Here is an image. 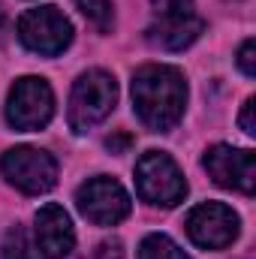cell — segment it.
Listing matches in <instances>:
<instances>
[{
	"label": "cell",
	"instance_id": "13",
	"mask_svg": "<svg viewBox=\"0 0 256 259\" xmlns=\"http://www.w3.org/2000/svg\"><path fill=\"white\" fill-rule=\"evenodd\" d=\"M139 259H190L169 235H148L142 244H139Z\"/></svg>",
	"mask_w": 256,
	"mask_h": 259
},
{
	"label": "cell",
	"instance_id": "6",
	"mask_svg": "<svg viewBox=\"0 0 256 259\" xmlns=\"http://www.w3.org/2000/svg\"><path fill=\"white\" fill-rule=\"evenodd\" d=\"M55 115V94L46 78L24 75L12 84L6 100V121L15 130H42Z\"/></svg>",
	"mask_w": 256,
	"mask_h": 259
},
{
	"label": "cell",
	"instance_id": "10",
	"mask_svg": "<svg viewBox=\"0 0 256 259\" xmlns=\"http://www.w3.org/2000/svg\"><path fill=\"white\" fill-rule=\"evenodd\" d=\"M202 30L205 21L199 15H193L190 9H178V12H163L160 21H154L145 30V39L160 52H184L202 36Z\"/></svg>",
	"mask_w": 256,
	"mask_h": 259
},
{
	"label": "cell",
	"instance_id": "7",
	"mask_svg": "<svg viewBox=\"0 0 256 259\" xmlns=\"http://www.w3.org/2000/svg\"><path fill=\"white\" fill-rule=\"evenodd\" d=\"M75 205H78L81 217H88L97 226H115V223H121L130 214L127 190L115 178H109V175L88 178L75 190Z\"/></svg>",
	"mask_w": 256,
	"mask_h": 259
},
{
	"label": "cell",
	"instance_id": "14",
	"mask_svg": "<svg viewBox=\"0 0 256 259\" xmlns=\"http://www.w3.org/2000/svg\"><path fill=\"white\" fill-rule=\"evenodd\" d=\"M75 6L81 9V15L100 33H109L115 27V6H112V0H75Z\"/></svg>",
	"mask_w": 256,
	"mask_h": 259
},
{
	"label": "cell",
	"instance_id": "12",
	"mask_svg": "<svg viewBox=\"0 0 256 259\" xmlns=\"http://www.w3.org/2000/svg\"><path fill=\"white\" fill-rule=\"evenodd\" d=\"M0 259H39V253L21 226H9L0 244Z\"/></svg>",
	"mask_w": 256,
	"mask_h": 259
},
{
	"label": "cell",
	"instance_id": "19",
	"mask_svg": "<svg viewBox=\"0 0 256 259\" xmlns=\"http://www.w3.org/2000/svg\"><path fill=\"white\" fill-rule=\"evenodd\" d=\"M130 142H133L130 136H109V142H106V145H109V151H112V154H121L124 148H130Z\"/></svg>",
	"mask_w": 256,
	"mask_h": 259
},
{
	"label": "cell",
	"instance_id": "1",
	"mask_svg": "<svg viewBox=\"0 0 256 259\" xmlns=\"http://www.w3.org/2000/svg\"><path fill=\"white\" fill-rule=\"evenodd\" d=\"M187 106V81L181 69L148 64L133 72V109L139 121L154 133L172 130Z\"/></svg>",
	"mask_w": 256,
	"mask_h": 259
},
{
	"label": "cell",
	"instance_id": "8",
	"mask_svg": "<svg viewBox=\"0 0 256 259\" xmlns=\"http://www.w3.org/2000/svg\"><path fill=\"white\" fill-rule=\"evenodd\" d=\"M238 214L223 202H202L187 214V235L202 250H223L238 238Z\"/></svg>",
	"mask_w": 256,
	"mask_h": 259
},
{
	"label": "cell",
	"instance_id": "20",
	"mask_svg": "<svg viewBox=\"0 0 256 259\" xmlns=\"http://www.w3.org/2000/svg\"><path fill=\"white\" fill-rule=\"evenodd\" d=\"M6 30H9V21H6V12L0 9V46L6 42Z\"/></svg>",
	"mask_w": 256,
	"mask_h": 259
},
{
	"label": "cell",
	"instance_id": "9",
	"mask_svg": "<svg viewBox=\"0 0 256 259\" xmlns=\"http://www.w3.org/2000/svg\"><path fill=\"white\" fill-rule=\"evenodd\" d=\"M205 172L226 190L250 196L256 190V157L247 148H232V145H214L202 157Z\"/></svg>",
	"mask_w": 256,
	"mask_h": 259
},
{
	"label": "cell",
	"instance_id": "2",
	"mask_svg": "<svg viewBox=\"0 0 256 259\" xmlns=\"http://www.w3.org/2000/svg\"><path fill=\"white\" fill-rule=\"evenodd\" d=\"M118 103V84L106 69H88L78 75L69 94V130L88 133L103 124Z\"/></svg>",
	"mask_w": 256,
	"mask_h": 259
},
{
	"label": "cell",
	"instance_id": "5",
	"mask_svg": "<svg viewBox=\"0 0 256 259\" xmlns=\"http://www.w3.org/2000/svg\"><path fill=\"white\" fill-rule=\"evenodd\" d=\"M18 39L33 55L55 58L72 42V24L58 6H33L18 18Z\"/></svg>",
	"mask_w": 256,
	"mask_h": 259
},
{
	"label": "cell",
	"instance_id": "3",
	"mask_svg": "<svg viewBox=\"0 0 256 259\" xmlns=\"http://www.w3.org/2000/svg\"><path fill=\"white\" fill-rule=\"evenodd\" d=\"M136 190L148 205L175 208L187 196V181L178 163L163 151H148L136 163Z\"/></svg>",
	"mask_w": 256,
	"mask_h": 259
},
{
	"label": "cell",
	"instance_id": "4",
	"mask_svg": "<svg viewBox=\"0 0 256 259\" xmlns=\"http://www.w3.org/2000/svg\"><path fill=\"white\" fill-rule=\"evenodd\" d=\"M0 169L12 187L30 196L49 193L58 184V160L42 148H30V145L9 148L0 160Z\"/></svg>",
	"mask_w": 256,
	"mask_h": 259
},
{
	"label": "cell",
	"instance_id": "17",
	"mask_svg": "<svg viewBox=\"0 0 256 259\" xmlns=\"http://www.w3.org/2000/svg\"><path fill=\"white\" fill-rule=\"evenodd\" d=\"M253 109H256V100H253V97H247V100H244V109H241V118H238V124H241V130H244L247 136H253V133H256Z\"/></svg>",
	"mask_w": 256,
	"mask_h": 259
},
{
	"label": "cell",
	"instance_id": "15",
	"mask_svg": "<svg viewBox=\"0 0 256 259\" xmlns=\"http://www.w3.org/2000/svg\"><path fill=\"white\" fill-rule=\"evenodd\" d=\"M84 259H124V244L118 238H106V241H100Z\"/></svg>",
	"mask_w": 256,
	"mask_h": 259
},
{
	"label": "cell",
	"instance_id": "16",
	"mask_svg": "<svg viewBox=\"0 0 256 259\" xmlns=\"http://www.w3.org/2000/svg\"><path fill=\"white\" fill-rule=\"evenodd\" d=\"M238 66H241V72L247 78L256 75V42L253 39H244L241 42V49H238Z\"/></svg>",
	"mask_w": 256,
	"mask_h": 259
},
{
	"label": "cell",
	"instance_id": "11",
	"mask_svg": "<svg viewBox=\"0 0 256 259\" xmlns=\"http://www.w3.org/2000/svg\"><path fill=\"white\" fill-rule=\"evenodd\" d=\"M75 247L72 220L58 202H49L36 211V250L49 259H64Z\"/></svg>",
	"mask_w": 256,
	"mask_h": 259
},
{
	"label": "cell",
	"instance_id": "18",
	"mask_svg": "<svg viewBox=\"0 0 256 259\" xmlns=\"http://www.w3.org/2000/svg\"><path fill=\"white\" fill-rule=\"evenodd\" d=\"M157 9H160V15L163 12H178V9H187V3L190 0H151Z\"/></svg>",
	"mask_w": 256,
	"mask_h": 259
}]
</instances>
